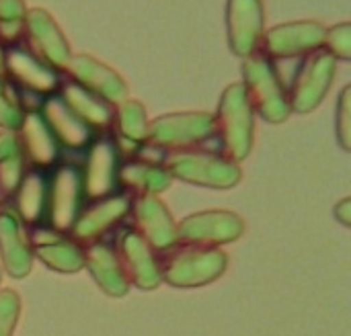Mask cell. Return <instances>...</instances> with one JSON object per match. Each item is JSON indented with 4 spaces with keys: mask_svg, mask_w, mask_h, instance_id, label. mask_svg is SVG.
I'll list each match as a JSON object with an SVG mask.
<instances>
[{
    "mask_svg": "<svg viewBox=\"0 0 351 336\" xmlns=\"http://www.w3.org/2000/svg\"><path fill=\"white\" fill-rule=\"evenodd\" d=\"M245 94L251 105L255 107L265 119L280 123L290 113V99L288 88L278 74L274 60L265 55H249L245 66Z\"/></svg>",
    "mask_w": 351,
    "mask_h": 336,
    "instance_id": "1",
    "label": "cell"
},
{
    "mask_svg": "<svg viewBox=\"0 0 351 336\" xmlns=\"http://www.w3.org/2000/svg\"><path fill=\"white\" fill-rule=\"evenodd\" d=\"M0 60L4 78L19 90L47 99L58 92L62 84L60 72L47 66L39 55H35L25 39L14 45L0 47Z\"/></svg>",
    "mask_w": 351,
    "mask_h": 336,
    "instance_id": "2",
    "label": "cell"
},
{
    "mask_svg": "<svg viewBox=\"0 0 351 336\" xmlns=\"http://www.w3.org/2000/svg\"><path fill=\"white\" fill-rule=\"evenodd\" d=\"M216 127L218 133H222V142L228 154L232 158H243L249 150L253 133V113L243 84H232L224 90Z\"/></svg>",
    "mask_w": 351,
    "mask_h": 336,
    "instance_id": "3",
    "label": "cell"
},
{
    "mask_svg": "<svg viewBox=\"0 0 351 336\" xmlns=\"http://www.w3.org/2000/svg\"><path fill=\"white\" fill-rule=\"evenodd\" d=\"M335 74V57L329 55L325 49H317L306 55L304 62H300L292 86L288 90L290 107L296 111H311L315 109L323 96L327 94L331 80Z\"/></svg>",
    "mask_w": 351,
    "mask_h": 336,
    "instance_id": "4",
    "label": "cell"
},
{
    "mask_svg": "<svg viewBox=\"0 0 351 336\" xmlns=\"http://www.w3.org/2000/svg\"><path fill=\"white\" fill-rule=\"evenodd\" d=\"M325 35H327V29L321 23H315V21L288 23V25H280L263 33L259 49L269 60L308 55L317 49H323Z\"/></svg>",
    "mask_w": 351,
    "mask_h": 336,
    "instance_id": "5",
    "label": "cell"
},
{
    "mask_svg": "<svg viewBox=\"0 0 351 336\" xmlns=\"http://www.w3.org/2000/svg\"><path fill=\"white\" fill-rule=\"evenodd\" d=\"M25 43L31 47L35 55H39L47 66H51L58 72L66 70L68 60L72 57L64 33L43 8H33L27 12Z\"/></svg>",
    "mask_w": 351,
    "mask_h": 336,
    "instance_id": "6",
    "label": "cell"
},
{
    "mask_svg": "<svg viewBox=\"0 0 351 336\" xmlns=\"http://www.w3.org/2000/svg\"><path fill=\"white\" fill-rule=\"evenodd\" d=\"M228 41L234 53L255 55L263 37V2L261 0H228L226 10Z\"/></svg>",
    "mask_w": 351,
    "mask_h": 336,
    "instance_id": "7",
    "label": "cell"
},
{
    "mask_svg": "<svg viewBox=\"0 0 351 336\" xmlns=\"http://www.w3.org/2000/svg\"><path fill=\"white\" fill-rule=\"evenodd\" d=\"M216 129V119L208 113H181L160 117L150 125V138L165 146H185L206 140Z\"/></svg>",
    "mask_w": 351,
    "mask_h": 336,
    "instance_id": "8",
    "label": "cell"
},
{
    "mask_svg": "<svg viewBox=\"0 0 351 336\" xmlns=\"http://www.w3.org/2000/svg\"><path fill=\"white\" fill-rule=\"evenodd\" d=\"M66 68L74 82L105 99L107 103H119L128 94L125 82L119 78V74L90 55H74L68 60Z\"/></svg>",
    "mask_w": 351,
    "mask_h": 336,
    "instance_id": "9",
    "label": "cell"
},
{
    "mask_svg": "<svg viewBox=\"0 0 351 336\" xmlns=\"http://www.w3.org/2000/svg\"><path fill=\"white\" fill-rule=\"evenodd\" d=\"M58 96L66 103V107L80 119L84 121L93 131L95 129H103L113 121V109L111 103H107L105 99L97 96L95 92L86 90L84 86H80L78 82H74L72 78L62 80L60 88H58Z\"/></svg>",
    "mask_w": 351,
    "mask_h": 336,
    "instance_id": "10",
    "label": "cell"
},
{
    "mask_svg": "<svg viewBox=\"0 0 351 336\" xmlns=\"http://www.w3.org/2000/svg\"><path fill=\"white\" fill-rule=\"evenodd\" d=\"M41 117L47 123L49 131L53 133L56 142L60 140L72 148H80L90 142L93 129L84 121H80L58 94H51L43 101Z\"/></svg>",
    "mask_w": 351,
    "mask_h": 336,
    "instance_id": "11",
    "label": "cell"
},
{
    "mask_svg": "<svg viewBox=\"0 0 351 336\" xmlns=\"http://www.w3.org/2000/svg\"><path fill=\"white\" fill-rule=\"evenodd\" d=\"M21 131L23 138H19L23 154L27 152V156L37 162V164H49L51 160H56V138L49 131L47 123L43 121L41 113H27L23 123H21Z\"/></svg>",
    "mask_w": 351,
    "mask_h": 336,
    "instance_id": "12",
    "label": "cell"
},
{
    "mask_svg": "<svg viewBox=\"0 0 351 336\" xmlns=\"http://www.w3.org/2000/svg\"><path fill=\"white\" fill-rule=\"evenodd\" d=\"M74 168H64L53 181V224L60 228H72L74 224V207L78 195V177L72 172Z\"/></svg>",
    "mask_w": 351,
    "mask_h": 336,
    "instance_id": "13",
    "label": "cell"
},
{
    "mask_svg": "<svg viewBox=\"0 0 351 336\" xmlns=\"http://www.w3.org/2000/svg\"><path fill=\"white\" fill-rule=\"evenodd\" d=\"M25 18L27 8L23 0H0V47L25 39Z\"/></svg>",
    "mask_w": 351,
    "mask_h": 336,
    "instance_id": "14",
    "label": "cell"
},
{
    "mask_svg": "<svg viewBox=\"0 0 351 336\" xmlns=\"http://www.w3.org/2000/svg\"><path fill=\"white\" fill-rule=\"evenodd\" d=\"M43 185V179L39 175H27L21 179V214L25 216L27 222H33L37 220V216L41 214V201H43V195H41V187Z\"/></svg>",
    "mask_w": 351,
    "mask_h": 336,
    "instance_id": "15",
    "label": "cell"
},
{
    "mask_svg": "<svg viewBox=\"0 0 351 336\" xmlns=\"http://www.w3.org/2000/svg\"><path fill=\"white\" fill-rule=\"evenodd\" d=\"M119 129L130 140H142L146 135V115L140 103L128 101L119 107Z\"/></svg>",
    "mask_w": 351,
    "mask_h": 336,
    "instance_id": "16",
    "label": "cell"
},
{
    "mask_svg": "<svg viewBox=\"0 0 351 336\" xmlns=\"http://www.w3.org/2000/svg\"><path fill=\"white\" fill-rule=\"evenodd\" d=\"M325 51L333 57L350 60L351 57V25L341 23L337 27L327 29L325 35Z\"/></svg>",
    "mask_w": 351,
    "mask_h": 336,
    "instance_id": "17",
    "label": "cell"
},
{
    "mask_svg": "<svg viewBox=\"0 0 351 336\" xmlns=\"http://www.w3.org/2000/svg\"><path fill=\"white\" fill-rule=\"evenodd\" d=\"M348 119H350V86L341 92L339 99V133L343 142L348 140V125H350Z\"/></svg>",
    "mask_w": 351,
    "mask_h": 336,
    "instance_id": "18",
    "label": "cell"
},
{
    "mask_svg": "<svg viewBox=\"0 0 351 336\" xmlns=\"http://www.w3.org/2000/svg\"><path fill=\"white\" fill-rule=\"evenodd\" d=\"M2 82H4V74H2V60H0V88H2Z\"/></svg>",
    "mask_w": 351,
    "mask_h": 336,
    "instance_id": "19",
    "label": "cell"
}]
</instances>
